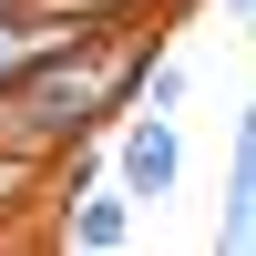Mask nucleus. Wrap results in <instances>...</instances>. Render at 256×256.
<instances>
[{
    "label": "nucleus",
    "mask_w": 256,
    "mask_h": 256,
    "mask_svg": "<svg viewBox=\"0 0 256 256\" xmlns=\"http://www.w3.org/2000/svg\"><path fill=\"white\" fill-rule=\"evenodd\" d=\"M113 174H123V195L134 205H164L174 195V174H184V134H174V113H123L113 123Z\"/></svg>",
    "instance_id": "2"
},
{
    "label": "nucleus",
    "mask_w": 256,
    "mask_h": 256,
    "mask_svg": "<svg viewBox=\"0 0 256 256\" xmlns=\"http://www.w3.org/2000/svg\"><path fill=\"white\" fill-rule=\"evenodd\" d=\"M82 31H102V10H82V0H20V10H0V92L20 72H41L52 52H72Z\"/></svg>",
    "instance_id": "1"
},
{
    "label": "nucleus",
    "mask_w": 256,
    "mask_h": 256,
    "mask_svg": "<svg viewBox=\"0 0 256 256\" xmlns=\"http://www.w3.org/2000/svg\"><path fill=\"white\" fill-rule=\"evenodd\" d=\"M31 174H41V154H20V144H0V216H10L20 195H31Z\"/></svg>",
    "instance_id": "5"
},
{
    "label": "nucleus",
    "mask_w": 256,
    "mask_h": 256,
    "mask_svg": "<svg viewBox=\"0 0 256 256\" xmlns=\"http://www.w3.org/2000/svg\"><path fill=\"white\" fill-rule=\"evenodd\" d=\"M246 205H256V102L236 113V154H226V226H216V246H236Z\"/></svg>",
    "instance_id": "4"
},
{
    "label": "nucleus",
    "mask_w": 256,
    "mask_h": 256,
    "mask_svg": "<svg viewBox=\"0 0 256 256\" xmlns=\"http://www.w3.org/2000/svg\"><path fill=\"white\" fill-rule=\"evenodd\" d=\"M0 10H20V0H0Z\"/></svg>",
    "instance_id": "7"
},
{
    "label": "nucleus",
    "mask_w": 256,
    "mask_h": 256,
    "mask_svg": "<svg viewBox=\"0 0 256 256\" xmlns=\"http://www.w3.org/2000/svg\"><path fill=\"white\" fill-rule=\"evenodd\" d=\"M174 102H184V62L154 52V72H144V113H174Z\"/></svg>",
    "instance_id": "6"
},
{
    "label": "nucleus",
    "mask_w": 256,
    "mask_h": 256,
    "mask_svg": "<svg viewBox=\"0 0 256 256\" xmlns=\"http://www.w3.org/2000/svg\"><path fill=\"white\" fill-rule=\"evenodd\" d=\"M236 10H256V0H236Z\"/></svg>",
    "instance_id": "8"
},
{
    "label": "nucleus",
    "mask_w": 256,
    "mask_h": 256,
    "mask_svg": "<svg viewBox=\"0 0 256 256\" xmlns=\"http://www.w3.org/2000/svg\"><path fill=\"white\" fill-rule=\"evenodd\" d=\"M62 246H82V256H113V246H134V195H82L72 216H62Z\"/></svg>",
    "instance_id": "3"
}]
</instances>
